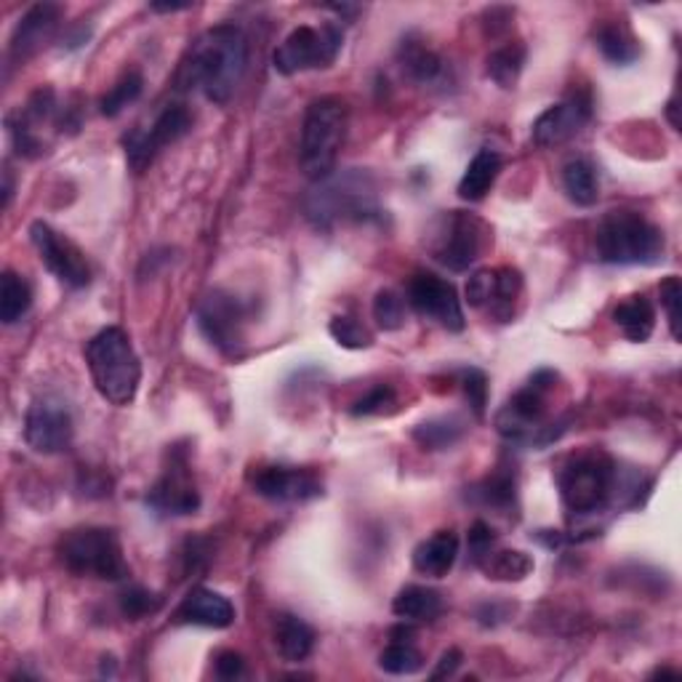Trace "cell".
<instances>
[{
    "label": "cell",
    "instance_id": "f6af8a7d",
    "mask_svg": "<svg viewBox=\"0 0 682 682\" xmlns=\"http://www.w3.org/2000/svg\"><path fill=\"white\" fill-rule=\"evenodd\" d=\"M461 659H464V656H461V650H457V648L446 650V653L440 656L438 667H435V672L429 674V678H432V680L453 678V674H457V669L461 667Z\"/></svg>",
    "mask_w": 682,
    "mask_h": 682
},
{
    "label": "cell",
    "instance_id": "c3c4849f",
    "mask_svg": "<svg viewBox=\"0 0 682 682\" xmlns=\"http://www.w3.org/2000/svg\"><path fill=\"white\" fill-rule=\"evenodd\" d=\"M674 110H678V105H674V99H672V102L667 105V116H669V120H672V125H674V129H678L680 123H678V116H674Z\"/></svg>",
    "mask_w": 682,
    "mask_h": 682
},
{
    "label": "cell",
    "instance_id": "f35d334b",
    "mask_svg": "<svg viewBox=\"0 0 682 682\" xmlns=\"http://www.w3.org/2000/svg\"><path fill=\"white\" fill-rule=\"evenodd\" d=\"M163 600L153 595V592L142 590V586H134V590H125L120 595V614H123L129 622H139V618H147L157 614Z\"/></svg>",
    "mask_w": 682,
    "mask_h": 682
},
{
    "label": "cell",
    "instance_id": "603a6c76",
    "mask_svg": "<svg viewBox=\"0 0 682 682\" xmlns=\"http://www.w3.org/2000/svg\"><path fill=\"white\" fill-rule=\"evenodd\" d=\"M275 648L283 661L301 664L315 648V631L305 618L294 614H280L275 618Z\"/></svg>",
    "mask_w": 682,
    "mask_h": 682
},
{
    "label": "cell",
    "instance_id": "8d00e7d4",
    "mask_svg": "<svg viewBox=\"0 0 682 682\" xmlns=\"http://www.w3.org/2000/svg\"><path fill=\"white\" fill-rule=\"evenodd\" d=\"M406 305L408 301L403 299L400 294L393 288H384L378 290L376 299H374V320L382 331H400L406 326Z\"/></svg>",
    "mask_w": 682,
    "mask_h": 682
},
{
    "label": "cell",
    "instance_id": "7dc6e473",
    "mask_svg": "<svg viewBox=\"0 0 682 682\" xmlns=\"http://www.w3.org/2000/svg\"><path fill=\"white\" fill-rule=\"evenodd\" d=\"M328 11H333V14H339L341 19H346V22H352L360 14V6H328Z\"/></svg>",
    "mask_w": 682,
    "mask_h": 682
},
{
    "label": "cell",
    "instance_id": "ac0fdd59",
    "mask_svg": "<svg viewBox=\"0 0 682 682\" xmlns=\"http://www.w3.org/2000/svg\"><path fill=\"white\" fill-rule=\"evenodd\" d=\"M251 485L262 498L280 504H301L323 496V480L301 466H264Z\"/></svg>",
    "mask_w": 682,
    "mask_h": 682
},
{
    "label": "cell",
    "instance_id": "8fae6325",
    "mask_svg": "<svg viewBox=\"0 0 682 682\" xmlns=\"http://www.w3.org/2000/svg\"><path fill=\"white\" fill-rule=\"evenodd\" d=\"M491 243L488 227L480 222L477 217L464 211L446 213L440 222L438 238H435L432 254L443 267L451 273H464L477 262L485 245Z\"/></svg>",
    "mask_w": 682,
    "mask_h": 682
},
{
    "label": "cell",
    "instance_id": "6da1fadb",
    "mask_svg": "<svg viewBox=\"0 0 682 682\" xmlns=\"http://www.w3.org/2000/svg\"><path fill=\"white\" fill-rule=\"evenodd\" d=\"M245 69L249 35L232 22L217 24L193 43L179 69V86L185 91H200L213 105H227L243 84Z\"/></svg>",
    "mask_w": 682,
    "mask_h": 682
},
{
    "label": "cell",
    "instance_id": "e0dca14e",
    "mask_svg": "<svg viewBox=\"0 0 682 682\" xmlns=\"http://www.w3.org/2000/svg\"><path fill=\"white\" fill-rule=\"evenodd\" d=\"M592 118V97L590 91H573L571 97H565L563 102L552 105L549 110L541 112L536 118L534 136L536 147H558V144H565L568 139H573L590 123Z\"/></svg>",
    "mask_w": 682,
    "mask_h": 682
},
{
    "label": "cell",
    "instance_id": "60d3db41",
    "mask_svg": "<svg viewBox=\"0 0 682 682\" xmlns=\"http://www.w3.org/2000/svg\"><path fill=\"white\" fill-rule=\"evenodd\" d=\"M659 296H661V307H664V312H667L672 339H680V301H682L680 277L669 275L667 280L659 286Z\"/></svg>",
    "mask_w": 682,
    "mask_h": 682
},
{
    "label": "cell",
    "instance_id": "f546056e",
    "mask_svg": "<svg viewBox=\"0 0 682 682\" xmlns=\"http://www.w3.org/2000/svg\"><path fill=\"white\" fill-rule=\"evenodd\" d=\"M464 421H461L457 414L435 416V419L421 421V425L414 429V440L425 448V451H446V448L457 446L459 440L464 438Z\"/></svg>",
    "mask_w": 682,
    "mask_h": 682
},
{
    "label": "cell",
    "instance_id": "7c38bea8",
    "mask_svg": "<svg viewBox=\"0 0 682 682\" xmlns=\"http://www.w3.org/2000/svg\"><path fill=\"white\" fill-rule=\"evenodd\" d=\"M189 129H193V116H189L185 105L163 107V112L153 120L150 129H134L123 136L129 166L134 168L136 174L139 170H144L155 161V155L161 153L163 147L179 142Z\"/></svg>",
    "mask_w": 682,
    "mask_h": 682
},
{
    "label": "cell",
    "instance_id": "ab89813d",
    "mask_svg": "<svg viewBox=\"0 0 682 682\" xmlns=\"http://www.w3.org/2000/svg\"><path fill=\"white\" fill-rule=\"evenodd\" d=\"M461 387H464L472 414H475L477 419H483L485 408H488V376L480 369H466L461 371Z\"/></svg>",
    "mask_w": 682,
    "mask_h": 682
},
{
    "label": "cell",
    "instance_id": "9a60e30c",
    "mask_svg": "<svg viewBox=\"0 0 682 682\" xmlns=\"http://www.w3.org/2000/svg\"><path fill=\"white\" fill-rule=\"evenodd\" d=\"M73 414H69L65 403L43 397V400H35L33 406L28 408V416H24V440H28V446L33 448L35 453L54 457V453L67 451V448L73 446Z\"/></svg>",
    "mask_w": 682,
    "mask_h": 682
},
{
    "label": "cell",
    "instance_id": "ee69618b",
    "mask_svg": "<svg viewBox=\"0 0 682 682\" xmlns=\"http://www.w3.org/2000/svg\"><path fill=\"white\" fill-rule=\"evenodd\" d=\"M245 674V661L243 656L235 653V650H222L217 656V678L222 680H238Z\"/></svg>",
    "mask_w": 682,
    "mask_h": 682
},
{
    "label": "cell",
    "instance_id": "1f68e13d",
    "mask_svg": "<svg viewBox=\"0 0 682 682\" xmlns=\"http://www.w3.org/2000/svg\"><path fill=\"white\" fill-rule=\"evenodd\" d=\"M472 502H477L480 507L509 512L517 502V480L512 472H494L485 480H480L475 488L470 491Z\"/></svg>",
    "mask_w": 682,
    "mask_h": 682
},
{
    "label": "cell",
    "instance_id": "4fadbf2b",
    "mask_svg": "<svg viewBox=\"0 0 682 682\" xmlns=\"http://www.w3.org/2000/svg\"><path fill=\"white\" fill-rule=\"evenodd\" d=\"M408 307L421 318L435 320L438 326L448 328V331L459 333L464 331V309H461V299L457 294V286L448 283L446 277H438L432 273H419L410 277L406 290Z\"/></svg>",
    "mask_w": 682,
    "mask_h": 682
},
{
    "label": "cell",
    "instance_id": "277c9868",
    "mask_svg": "<svg viewBox=\"0 0 682 682\" xmlns=\"http://www.w3.org/2000/svg\"><path fill=\"white\" fill-rule=\"evenodd\" d=\"M554 384H558V374L541 369L528 378L526 387L509 397L507 406L496 414V429L502 432V438L517 446L544 448L565 432L563 421L558 425L547 421L549 395H552Z\"/></svg>",
    "mask_w": 682,
    "mask_h": 682
},
{
    "label": "cell",
    "instance_id": "83f0119b",
    "mask_svg": "<svg viewBox=\"0 0 682 682\" xmlns=\"http://www.w3.org/2000/svg\"><path fill=\"white\" fill-rule=\"evenodd\" d=\"M563 189L571 198V204L581 208H590L597 204L600 198V179L597 170L590 161L576 157V161H568L563 166Z\"/></svg>",
    "mask_w": 682,
    "mask_h": 682
},
{
    "label": "cell",
    "instance_id": "7402d4cb",
    "mask_svg": "<svg viewBox=\"0 0 682 682\" xmlns=\"http://www.w3.org/2000/svg\"><path fill=\"white\" fill-rule=\"evenodd\" d=\"M502 155L496 150L483 147L480 153L472 157L470 166H466L464 176L459 182V198L466 200V204H480L485 195L491 193V187L496 185L498 174H502Z\"/></svg>",
    "mask_w": 682,
    "mask_h": 682
},
{
    "label": "cell",
    "instance_id": "52a82bcc",
    "mask_svg": "<svg viewBox=\"0 0 682 682\" xmlns=\"http://www.w3.org/2000/svg\"><path fill=\"white\" fill-rule=\"evenodd\" d=\"M560 498L571 517H592L608 509L618 488L616 461L592 451L571 459L558 475Z\"/></svg>",
    "mask_w": 682,
    "mask_h": 682
},
{
    "label": "cell",
    "instance_id": "d6a6232c",
    "mask_svg": "<svg viewBox=\"0 0 682 682\" xmlns=\"http://www.w3.org/2000/svg\"><path fill=\"white\" fill-rule=\"evenodd\" d=\"M526 65V46L520 41L504 43L488 56V78L498 88H515Z\"/></svg>",
    "mask_w": 682,
    "mask_h": 682
},
{
    "label": "cell",
    "instance_id": "484cf974",
    "mask_svg": "<svg viewBox=\"0 0 682 682\" xmlns=\"http://www.w3.org/2000/svg\"><path fill=\"white\" fill-rule=\"evenodd\" d=\"M393 614L403 618V622H435L443 614V597H440V592L429 590V586L410 584L406 590L397 592Z\"/></svg>",
    "mask_w": 682,
    "mask_h": 682
},
{
    "label": "cell",
    "instance_id": "d4e9b609",
    "mask_svg": "<svg viewBox=\"0 0 682 682\" xmlns=\"http://www.w3.org/2000/svg\"><path fill=\"white\" fill-rule=\"evenodd\" d=\"M397 62H400V69L406 78L414 80L419 86H429L443 75V59L432 52V48L425 46L421 41H403L400 52H397Z\"/></svg>",
    "mask_w": 682,
    "mask_h": 682
},
{
    "label": "cell",
    "instance_id": "b9f144b4",
    "mask_svg": "<svg viewBox=\"0 0 682 682\" xmlns=\"http://www.w3.org/2000/svg\"><path fill=\"white\" fill-rule=\"evenodd\" d=\"M494 544H496V534L494 528L488 526V522L477 520L475 526L470 528V536H466V547H470V560L475 565L483 563L485 558H488L491 552H494Z\"/></svg>",
    "mask_w": 682,
    "mask_h": 682
},
{
    "label": "cell",
    "instance_id": "681fc988",
    "mask_svg": "<svg viewBox=\"0 0 682 682\" xmlns=\"http://www.w3.org/2000/svg\"><path fill=\"white\" fill-rule=\"evenodd\" d=\"M674 674H678L674 669H656L653 678H674Z\"/></svg>",
    "mask_w": 682,
    "mask_h": 682
},
{
    "label": "cell",
    "instance_id": "d590c367",
    "mask_svg": "<svg viewBox=\"0 0 682 682\" xmlns=\"http://www.w3.org/2000/svg\"><path fill=\"white\" fill-rule=\"evenodd\" d=\"M378 667L387 674H416L425 667V656L410 646V640H393L378 656Z\"/></svg>",
    "mask_w": 682,
    "mask_h": 682
},
{
    "label": "cell",
    "instance_id": "ffe728a7",
    "mask_svg": "<svg viewBox=\"0 0 682 682\" xmlns=\"http://www.w3.org/2000/svg\"><path fill=\"white\" fill-rule=\"evenodd\" d=\"M176 618L185 624H195V627L227 629L235 624V605L224 595H219V592L200 586V590H193L182 600Z\"/></svg>",
    "mask_w": 682,
    "mask_h": 682
},
{
    "label": "cell",
    "instance_id": "7a4b0ae2",
    "mask_svg": "<svg viewBox=\"0 0 682 682\" xmlns=\"http://www.w3.org/2000/svg\"><path fill=\"white\" fill-rule=\"evenodd\" d=\"M307 219L318 230H331L339 222L371 224L382 222V208L376 204V187L365 170L350 168L341 176L318 182L305 204Z\"/></svg>",
    "mask_w": 682,
    "mask_h": 682
},
{
    "label": "cell",
    "instance_id": "74e56055",
    "mask_svg": "<svg viewBox=\"0 0 682 682\" xmlns=\"http://www.w3.org/2000/svg\"><path fill=\"white\" fill-rule=\"evenodd\" d=\"M331 337L337 339V344L344 346V350H369L374 344V337L363 323H358L355 318H346V315H339V318L331 320L328 326Z\"/></svg>",
    "mask_w": 682,
    "mask_h": 682
},
{
    "label": "cell",
    "instance_id": "2e32d148",
    "mask_svg": "<svg viewBox=\"0 0 682 682\" xmlns=\"http://www.w3.org/2000/svg\"><path fill=\"white\" fill-rule=\"evenodd\" d=\"M147 507L163 517H185L200 509V494L189 475L187 457L182 451L170 453V464L161 480L150 488Z\"/></svg>",
    "mask_w": 682,
    "mask_h": 682
},
{
    "label": "cell",
    "instance_id": "8992f818",
    "mask_svg": "<svg viewBox=\"0 0 682 682\" xmlns=\"http://www.w3.org/2000/svg\"><path fill=\"white\" fill-rule=\"evenodd\" d=\"M595 249L597 258L605 264L646 267L664 256V232L637 211H610L600 219Z\"/></svg>",
    "mask_w": 682,
    "mask_h": 682
},
{
    "label": "cell",
    "instance_id": "e575fe53",
    "mask_svg": "<svg viewBox=\"0 0 682 682\" xmlns=\"http://www.w3.org/2000/svg\"><path fill=\"white\" fill-rule=\"evenodd\" d=\"M142 88H144L142 73H139V69H129V73L105 94L102 105H99V112H102L105 118H118L125 107L134 105L136 99L142 97Z\"/></svg>",
    "mask_w": 682,
    "mask_h": 682
},
{
    "label": "cell",
    "instance_id": "44dd1931",
    "mask_svg": "<svg viewBox=\"0 0 682 682\" xmlns=\"http://www.w3.org/2000/svg\"><path fill=\"white\" fill-rule=\"evenodd\" d=\"M459 560V536L453 530H438L414 549L416 573L427 579H443Z\"/></svg>",
    "mask_w": 682,
    "mask_h": 682
},
{
    "label": "cell",
    "instance_id": "3957f363",
    "mask_svg": "<svg viewBox=\"0 0 682 682\" xmlns=\"http://www.w3.org/2000/svg\"><path fill=\"white\" fill-rule=\"evenodd\" d=\"M86 363L91 371L94 387L112 406L134 403L142 384V363L123 328L112 326L99 331L86 344Z\"/></svg>",
    "mask_w": 682,
    "mask_h": 682
},
{
    "label": "cell",
    "instance_id": "d6986e66",
    "mask_svg": "<svg viewBox=\"0 0 682 682\" xmlns=\"http://www.w3.org/2000/svg\"><path fill=\"white\" fill-rule=\"evenodd\" d=\"M62 9L56 3H37L16 22L14 35H11L9 54L14 62H28L41 48H46L54 41L59 30Z\"/></svg>",
    "mask_w": 682,
    "mask_h": 682
},
{
    "label": "cell",
    "instance_id": "5bb4252c",
    "mask_svg": "<svg viewBox=\"0 0 682 682\" xmlns=\"http://www.w3.org/2000/svg\"><path fill=\"white\" fill-rule=\"evenodd\" d=\"M30 238L37 249L43 267L52 273L56 280L65 283L67 288H86L91 283V267H88L84 251L54 230L46 222H33Z\"/></svg>",
    "mask_w": 682,
    "mask_h": 682
},
{
    "label": "cell",
    "instance_id": "f1b7e54d",
    "mask_svg": "<svg viewBox=\"0 0 682 682\" xmlns=\"http://www.w3.org/2000/svg\"><path fill=\"white\" fill-rule=\"evenodd\" d=\"M597 48L603 52L605 59L614 62V65H622V67H627V65H631V62H637L642 54L640 41H637V37L629 33L627 24H622V22H610V24H603V28H600Z\"/></svg>",
    "mask_w": 682,
    "mask_h": 682
},
{
    "label": "cell",
    "instance_id": "ba28073f",
    "mask_svg": "<svg viewBox=\"0 0 682 682\" xmlns=\"http://www.w3.org/2000/svg\"><path fill=\"white\" fill-rule=\"evenodd\" d=\"M59 558L75 576L123 581L131 573L118 534L110 528L69 530L65 539L59 541Z\"/></svg>",
    "mask_w": 682,
    "mask_h": 682
},
{
    "label": "cell",
    "instance_id": "7bdbcfd3",
    "mask_svg": "<svg viewBox=\"0 0 682 682\" xmlns=\"http://www.w3.org/2000/svg\"><path fill=\"white\" fill-rule=\"evenodd\" d=\"M389 406H395V389L382 384V387H374L369 395L360 397L352 406V416H378L389 410Z\"/></svg>",
    "mask_w": 682,
    "mask_h": 682
},
{
    "label": "cell",
    "instance_id": "cb8c5ba5",
    "mask_svg": "<svg viewBox=\"0 0 682 682\" xmlns=\"http://www.w3.org/2000/svg\"><path fill=\"white\" fill-rule=\"evenodd\" d=\"M522 296V275L515 267H498L494 270V280H491V294L485 301V312L494 315L502 323H509L515 318V305Z\"/></svg>",
    "mask_w": 682,
    "mask_h": 682
},
{
    "label": "cell",
    "instance_id": "5b68a950",
    "mask_svg": "<svg viewBox=\"0 0 682 682\" xmlns=\"http://www.w3.org/2000/svg\"><path fill=\"white\" fill-rule=\"evenodd\" d=\"M350 129V107L339 97H320L307 107L301 123L299 166L307 179L323 182L333 174Z\"/></svg>",
    "mask_w": 682,
    "mask_h": 682
},
{
    "label": "cell",
    "instance_id": "9c48e42d",
    "mask_svg": "<svg viewBox=\"0 0 682 682\" xmlns=\"http://www.w3.org/2000/svg\"><path fill=\"white\" fill-rule=\"evenodd\" d=\"M341 46H344V30H341L339 22H326L320 28L301 24L275 48L273 67L275 73L286 75V78L296 73H307V69L331 67Z\"/></svg>",
    "mask_w": 682,
    "mask_h": 682
},
{
    "label": "cell",
    "instance_id": "4316f807",
    "mask_svg": "<svg viewBox=\"0 0 682 682\" xmlns=\"http://www.w3.org/2000/svg\"><path fill=\"white\" fill-rule=\"evenodd\" d=\"M614 323L629 341H648L656 328V309L646 296H631L614 309Z\"/></svg>",
    "mask_w": 682,
    "mask_h": 682
},
{
    "label": "cell",
    "instance_id": "bcb514c9",
    "mask_svg": "<svg viewBox=\"0 0 682 682\" xmlns=\"http://www.w3.org/2000/svg\"><path fill=\"white\" fill-rule=\"evenodd\" d=\"M193 9V3H153L150 11H157V14H174V11H187Z\"/></svg>",
    "mask_w": 682,
    "mask_h": 682
},
{
    "label": "cell",
    "instance_id": "4dcf8cb0",
    "mask_svg": "<svg viewBox=\"0 0 682 682\" xmlns=\"http://www.w3.org/2000/svg\"><path fill=\"white\" fill-rule=\"evenodd\" d=\"M33 307V288L22 275L6 270L0 277V320L6 326H14Z\"/></svg>",
    "mask_w": 682,
    "mask_h": 682
},
{
    "label": "cell",
    "instance_id": "836d02e7",
    "mask_svg": "<svg viewBox=\"0 0 682 682\" xmlns=\"http://www.w3.org/2000/svg\"><path fill=\"white\" fill-rule=\"evenodd\" d=\"M480 568L494 581H522L534 573V558L520 549H502V552H491Z\"/></svg>",
    "mask_w": 682,
    "mask_h": 682
},
{
    "label": "cell",
    "instance_id": "30bf717a",
    "mask_svg": "<svg viewBox=\"0 0 682 682\" xmlns=\"http://www.w3.org/2000/svg\"><path fill=\"white\" fill-rule=\"evenodd\" d=\"M198 328L200 333L217 346L227 358H238L245 344V326H249L251 309L243 299L230 290H211L198 305Z\"/></svg>",
    "mask_w": 682,
    "mask_h": 682
}]
</instances>
